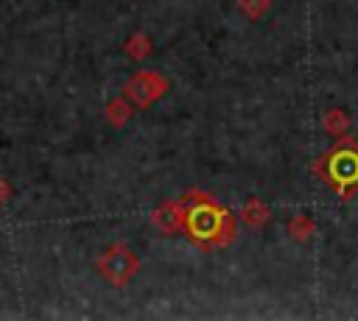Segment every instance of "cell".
<instances>
[{
	"label": "cell",
	"instance_id": "1",
	"mask_svg": "<svg viewBox=\"0 0 358 321\" xmlns=\"http://www.w3.org/2000/svg\"><path fill=\"white\" fill-rule=\"evenodd\" d=\"M182 204H185L182 232L187 234V240L193 246L210 251V248L229 246L235 240V232H238L235 229V218L213 195H207L201 190H187L182 195Z\"/></svg>",
	"mask_w": 358,
	"mask_h": 321
},
{
	"label": "cell",
	"instance_id": "2",
	"mask_svg": "<svg viewBox=\"0 0 358 321\" xmlns=\"http://www.w3.org/2000/svg\"><path fill=\"white\" fill-rule=\"evenodd\" d=\"M310 167L316 176H322L333 187L338 198H350L352 193H358V142L355 140L350 137L336 140V145L324 156L313 159Z\"/></svg>",
	"mask_w": 358,
	"mask_h": 321
},
{
	"label": "cell",
	"instance_id": "3",
	"mask_svg": "<svg viewBox=\"0 0 358 321\" xmlns=\"http://www.w3.org/2000/svg\"><path fill=\"white\" fill-rule=\"evenodd\" d=\"M95 268L98 274L115 285V288H123L134 279V274L140 271V257L126 246V243H112L106 251H101V257L95 260Z\"/></svg>",
	"mask_w": 358,
	"mask_h": 321
},
{
	"label": "cell",
	"instance_id": "4",
	"mask_svg": "<svg viewBox=\"0 0 358 321\" xmlns=\"http://www.w3.org/2000/svg\"><path fill=\"white\" fill-rule=\"evenodd\" d=\"M171 89L168 78L157 70H140L134 73L126 84H123V98L134 106V109H148L151 103H157L165 92Z\"/></svg>",
	"mask_w": 358,
	"mask_h": 321
},
{
	"label": "cell",
	"instance_id": "5",
	"mask_svg": "<svg viewBox=\"0 0 358 321\" xmlns=\"http://www.w3.org/2000/svg\"><path fill=\"white\" fill-rule=\"evenodd\" d=\"M151 223H154L162 234H176V232L182 229V223H185V204H182V198L159 204V207L151 212Z\"/></svg>",
	"mask_w": 358,
	"mask_h": 321
},
{
	"label": "cell",
	"instance_id": "6",
	"mask_svg": "<svg viewBox=\"0 0 358 321\" xmlns=\"http://www.w3.org/2000/svg\"><path fill=\"white\" fill-rule=\"evenodd\" d=\"M241 221H243L249 229H263V226L271 221V209H268V204H263L260 198H249V201H243V207H241Z\"/></svg>",
	"mask_w": 358,
	"mask_h": 321
},
{
	"label": "cell",
	"instance_id": "7",
	"mask_svg": "<svg viewBox=\"0 0 358 321\" xmlns=\"http://www.w3.org/2000/svg\"><path fill=\"white\" fill-rule=\"evenodd\" d=\"M322 126H324V131H327L333 140H341V137L350 134V114H347L341 106H333V109H327V112L322 114Z\"/></svg>",
	"mask_w": 358,
	"mask_h": 321
},
{
	"label": "cell",
	"instance_id": "8",
	"mask_svg": "<svg viewBox=\"0 0 358 321\" xmlns=\"http://www.w3.org/2000/svg\"><path fill=\"white\" fill-rule=\"evenodd\" d=\"M285 229H288V234H291L294 240H299V243H305V240H310V237L316 234V223H313V218H310V215H305V212H299V215L288 218Z\"/></svg>",
	"mask_w": 358,
	"mask_h": 321
},
{
	"label": "cell",
	"instance_id": "9",
	"mask_svg": "<svg viewBox=\"0 0 358 321\" xmlns=\"http://www.w3.org/2000/svg\"><path fill=\"white\" fill-rule=\"evenodd\" d=\"M131 112H134V106H131L123 95H120V98H112V100L106 103V120H109L112 126H123V123H129Z\"/></svg>",
	"mask_w": 358,
	"mask_h": 321
},
{
	"label": "cell",
	"instance_id": "10",
	"mask_svg": "<svg viewBox=\"0 0 358 321\" xmlns=\"http://www.w3.org/2000/svg\"><path fill=\"white\" fill-rule=\"evenodd\" d=\"M123 50H126V56H129V59L143 61V59H148V56H151V39H148L145 33H131V36L126 39Z\"/></svg>",
	"mask_w": 358,
	"mask_h": 321
},
{
	"label": "cell",
	"instance_id": "11",
	"mask_svg": "<svg viewBox=\"0 0 358 321\" xmlns=\"http://www.w3.org/2000/svg\"><path fill=\"white\" fill-rule=\"evenodd\" d=\"M235 6H238V11H241L246 20H252V22L263 20V17L271 11V0H235Z\"/></svg>",
	"mask_w": 358,
	"mask_h": 321
},
{
	"label": "cell",
	"instance_id": "12",
	"mask_svg": "<svg viewBox=\"0 0 358 321\" xmlns=\"http://www.w3.org/2000/svg\"><path fill=\"white\" fill-rule=\"evenodd\" d=\"M8 198H11V187H8V181L0 176V207H3Z\"/></svg>",
	"mask_w": 358,
	"mask_h": 321
}]
</instances>
